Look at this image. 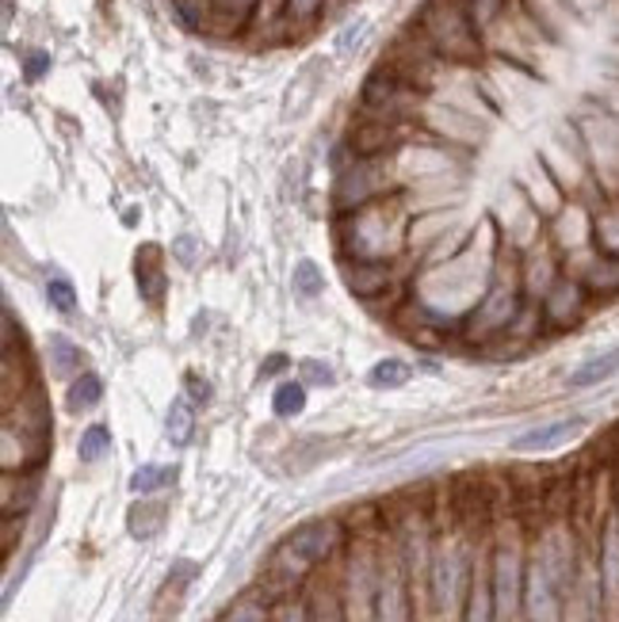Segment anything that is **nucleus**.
Returning a JSON list of instances; mask_svg holds the SVG:
<instances>
[{
	"label": "nucleus",
	"mask_w": 619,
	"mask_h": 622,
	"mask_svg": "<svg viewBox=\"0 0 619 622\" xmlns=\"http://www.w3.org/2000/svg\"><path fill=\"white\" fill-rule=\"evenodd\" d=\"M337 249L340 260H398L410 249V215L402 207V195H382L337 215Z\"/></svg>",
	"instance_id": "f257e3e1"
},
{
	"label": "nucleus",
	"mask_w": 619,
	"mask_h": 622,
	"mask_svg": "<svg viewBox=\"0 0 619 622\" xmlns=\"http://www.w3.org/2000/svg\"><path fill=\"white\" fill-rule=\"evenodd\" d=\"M413 35L444 65H475L482 57V23L463 0H425L413 15Z\"/></svg>",
	"instance_id": "f03ea898"
},
{
	"label": "nucleus",
	"mask_w": 619,
	"mask_h": 622,
	"mask_svg": "<svg viewBox=\"0 0 619 622\" xmlns=\"http://www.w3.org/2000/svg\"><path fill=\"white\" fill-rule=\"evenodd\" d=\"M524 306L528 298H524V286H520V275L497 272L490 291H486L482 298L475 302V309L459 321V337H467L470 343H493V340L512 337Z\"/></svg>",
	"instance_id": "7ed1b4c3"
},
{
	"label": "nucleus",
	"mask_w": 619,
	"mask_h": 622,
	"mask_svg": "<svg viewBox=\"0 0 619 622\" xmlns=\"http://www.w3.org/2000/svg\"><path fill=\"white\" fill-rule=\"evenodd\" d=\"M340 543V527L333 520H314V523H303L298 531H291L272 554V572L280 585H298L314 566H322Z\"/></svg>",
	"instance_id": "20e7f679"
},
{
	"label": "nucleus",
	"mask_w": 619,
	"mask_h": 622,
	"mask_svg": "<svg viewBox=\"0 0 619 622\" xmlns=\"http://www.w3.org/2000/svg\"><path fill=\"white\" fill-rule=\"evenodd\" d=\"M593 294L577 275L562 272L558 283L551 286L547 294L540 298V314H543V329H555V332H566V329H577V325L589 317L593 309Z\"/></svg>",
	"instance_id": "39448f33"
},
{
	"label": "nucleus",
	"mask_w": 619,
	"mask_h": 622,
	"mask_svg": "<svg viewBox=\"0 0 619 622\" xmlns=\"http://www.w3.org/2000/svg\"><path fill=\"white\" fill-rule=\"evenodd\" d=\"M340 275H345L348 294L360 302H379L402 291L398 260H340Z\"/></svg>",
	"instance_id": "423d86ee"
},
{
	"label": "nucleus",
	"mask_w": 619,
	"mask_h": 622,
	"mask_svg": "<svg viewBox=\"0 0 619 622\" xmlns=\"http://www.w3.org/2000/svg\"><path fill=\"white\" fill-rule=\"evenodd\" d=\"M569 275H577L597 302H616L619 298V257H605L597 249H582L574 257H562Z\"/></svg>",
	"instance_id": "0eeeda50"
},
{
	"label": "nucleus",
	"mask_w": 619,
	"mask_h": 622,
	"mask_svg": "<svg viewBox=\"0 0 619 622\" xmlns=\"http://www.w3.org/2000/svg\"><path fill=\"white\" fill-rule=\"evenodd\" d=\"M582 432H585V416H558V421H547L540 424V428L512 439V451H551V447H562L569 444V439H577Z\"/></svg>",
	"instance_id": "6e6552de"
},
{
	"label": "nucleus",
	"mask_w": 619,
	"mask_h": 622,
	"mask_svg": "<svg viewBox=\"0 0 619 622\" xmlns=\"http://www.w3.org/2000/svg\"><path fill=\"white\" fill-rule=\"evenodd\" d=\"M616 374H619V343L608 351L589 356L585 363H577L574 371L566 374V386L569 390H593V386H605V382L616 379Z\"/></svg>",
	"instance_id": "1a4fd4ad"
},
{
	"label": "nucleus",
	"mask_w": 619,
	"mask_h": 622,
	"mask_svg": "<svg viewBox=\"0 0 619 622\" xmlns=\"http://www.w3.org/2000/svg\"><path fill=\"white\" fill-rule=\"evenodd\" d=\"M593 249L619 257V195H608L593 207Z\"/></svg>",
	"instance_id": "9d476101"
},
{
	"label": "nucleus",
	"mask_w": 619,
	"mask_h": 622,
	"mask_svg": "<svg viewBox=\"0 0 619 622\" xmlns=\"http://www.w3.org/2000/svg\"><path fill=\"white\" fill-rule=\"evenodd\" d=\"M158 257L161 252L158 249H145V252H138V291H142V298L150 302V306H158L161 302V294H165V268L158 264Z\"/></svg>",
	"instance_id": "9b49d317"
},
{
	"label": "nucleus",
	"mask_w": 619,
	"mask_h": 622,
	"mask_svg": "<svg viewBox=\"0 0 619 622\" xmlns=\"http://www.w3.org/2000/svg\"><path fill=\"white\" fill-rule=\"evenodd\" d=\"M325 8H329V0H283V28H287V35L314 28L325 15Z\"/></svg>",
	"instance_id": "f8f14e48"
},
{
	"label": "nucleus",
	"mask_w": 619,
	"mask_h": 622,
	"mask_svg": "<svg viewBox=\"0 0 619 622\" xmlns=\"http://www.w3.org/2000/svg\"><path fill=\"white\" fill-rule=\"evenodd\" d=\"M100 397H104V382H100V374L80 371L77 379L69 382V397H65V405H69V413H88V408H93Z\"/></svg>",
	"instance_id": "ddd939ff"
},
{
	"label": "nucleus",
	"mask_w": 619,
	"mask_h": 622,
	"mask_svg": "<svg viewBox=\"0 0 619 622\" xmlns=\"http://www.w3.org/2000/svg\"><path fill=\"white\" fill-rule=\"evenodd\" d=\"M306 382L303 379H287V382H280L275 386V394H272V408H275V416H283V421H291V416H298L306 408Z\"/></svg>",
	"instance_id": "4468645a"
},
{
	"label": "nucleus",
	"mask_w": 619,
	"mask_h": 622,
	"mask_svg": "<svg viewBox=\"0 0 619 622\" xmlns=\"http://www.w3.org/2000/svg\"><path fill=\"white\" fill-rule=\"evenodd\" d=\"M291 291H295V298L314 302L317 294L325 291V272L314 264V260H298L295 272H291Z\"/></svg>",
	"instance_id": "2eb2a0df"
},
{
	"label": "nucleus",
	"mask_w": 619,
	"mask_h": 622,
	"mask_svg": "<svg viewBox=\"0 0 619 622\" xmlns=\"http://www.w3.org/2000/svg\"><path fill=\"white\" fill-rule=\"evenodd\" d=\"M410 363H402V359H394V356H387V359H379V363L371 367V374H368V382L374 390H398V386H405L410 382Z\"/></svg>",
	"instance_id": "dca6fc26"
},
{
	"label": "nucleus",
	"mask_w": 619,
	"mask_h": 622,
	"mask_svg": "<svg viewBox=\"0 0 619 622\" xmlns=\"http://www.w3.org/2000/svg\"><path fill=\"white\" fill-rule=\"evenodd\" d=\"M192 428H195V405L192 397L181 394L173 401V408H169V439H173L176 447H184L187 439H192Z\"/></svg>",
	"instance_id": "f3484780"
},
{
	"label": "nucleus",
	"mask_w": 619,
	"mask_h": 622,
	"mask_svg": "<svg viewBox=\"0 0 619 622\" xmlns=\"http://www.w3.org/2000/svg\"><path fill=\"white\" fill-rule=\"evenodd\" d=\"M176 481V466H142V470H134V478H130V489L134 493H158V489L173 485Z\"/></svg>",
	"instance_id": "a211bd4d"
},
{
	"label": "nucleus",
	"mask_w": 619,
	"mask_h": 622,
	"mask_svg": "<svg viewBox=\"0 0 619 622\" xmlns=\"http://www.w3.org/2000/svg\"><path fill=\"white\" fill-rule=\"evenodd\" d=\"M108 451H111V432L104 428V424H93V428L80 432V444H77L80 462H100Z\"/></svg>",
	"instance_id": "6ab92c4d"
},
{
	"label": "nucleus",
	"mask_w": 619,
	"mask_h": 622,
	"mask_svg": "<svg viewBox=\"0 0 619 622\" xmlns=\"http://www.w3.org/2000/svg\"><path fill=\"white\" fill-rule=\"evenodd\" d=\"M77 286H73L65 275H51L46 280V306H54L58 314H73L77 309Z\"/></svg>",
	"instance_id": "aec40b11"
},
{
	"label": "nucleus",
	"mask_w": 619,
	"mask_h": 622,
	"mask_svg": "<svg viewBox=\"0 0 619 622\" xmlns=\"http://www.w3.org/2000/svg\"><path fill=\"white\" fill-rule=\"evenodd\" d=\"M161 520H165V504H134V512H130V531L150 538L153 531L161 527Z\"/></svg>",
	"instance_id": "412c9836"
},
{
	"label": "nucleus",
	"mask_w": 619,
	"mask_h": 622,
	"mask_svg": "<svg viewBox=\"0 0 619 622\" xmlns=\"http://www.w3.org/2000/svg\"><path fill=\"white\" fill-rule=\"evenodd\" d=\"M51 356H54V371L58 374H69V371H80V348L65 337H51Z\"/></svg>",
	"instance_id": "4be33fe9"
},
{
	"label": "nucleus",
	"mask_w": 619,
	"mask_h": 622,
	"mask_svg": "<svg viewBox=\"0 0 619 622\" xmlns=\"http://www.w3.org/2000/svg\"><path fill=\"white\" fill-rule=\"evenodd\" d=\"M368 28H371V23L363 20V15H356L352 23H345V28L337 31V43H333V46H337V54H352L356 46L363 43V35H368Z\"/></svg>",
	"instance_id": "5701e85b"
},
{
	"label": "nucleus",
	"mask_w": 619,
	"mask_h": 622,
	"mask_svg": "<svg viewBox=\"0 0 619 622\" xmlns=\"http://www.w3.org/2000/svg\"><path fill=\"white\" fill-rule=\"evenodd\" d=\"M222 622H268V608L257 600H241L238 608H230L222 615Z\"/></svg>",
	"instance_id": "b1692460"
},
{
	"label": "nucleus",
	"mask_w": 619,
	"mask_h": 622,
	"mask_svg": "<svg viewBox=\"0 0 619 622\" xmlns=\"http://www.w3.org/2000/svg\"><path fill=\"white\" fill-rule=\"evenodd\" d=\"M298 371H303V382H306V386H333V382H337V374H333L325 363H317V359H306V363L298 367Z\"/></svg>",
	"instance_id": "393cba45"
},
{
	"label": "nucleus",
	"mask_w": 619,
	"mask_h": 622,
	"mask_svg": "<svg viewBox=\"0 0 619 622\" xmlns=\"http://www.w3.org/2000/svg\"><path fill=\"white\" fill-rule=\"evenodd\" d=\"M46 73H51V54H46V51H28V54H23V77L43 80Z\"/></svg>",
	"instance_id": "a878e982"
},
{
	"label": "nucleus",
	"mask_w": 619,
	"mask_h": 622,
	"mask_svg": "<svg viewBox=\"0 0 619 622\" xmlns=\"http://www.w3.org/2000/svg\"><path fill=\"white\" fill-rule=\"evenodd\" d=\"M283 367H287V356H280V351H275V356L260 367V374H275V371H283Z\"/></svg>",
	"instance_id": "bb28decb"
}]
</instances>
